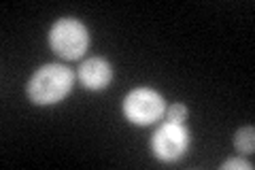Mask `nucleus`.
<instances>
[{"label": "nucleus", "instance_id": "obj_7", "mask_svg": "<svg viewBox=\"0 0 255 170\" xmlns=\"http://www.w3.org/2000/svg\"><path fill=\"white\" fill-rule=\"evenodd\" d=\"M187 117V107L185 104H172L170 109H166V119L172 121V124H183Z\"/></svg>", "mask_w": 255, "mask_h": 170}, {"label": "nucleus", "instance_id": "obj_1", "mask_svg": "<svg viewBox=\"0 0 255 170\" xmlns=\"http://www.w3.org/2000/svg\"><path fill=\"white\" fill-rule=\"evenodd\" d=\"M75 72L62 64H45L30 77L26 85V94L32 104L51 107L62 102L73 90Z\"/></svg>", "mask_w": 255, "mask_h": 170}, {"label": "nucleus", "instance_id": "obj_6", "mask_svg": "<svg viewBox=\"0 0 255 170\" xmlns=\"http://www.w3.org/2000/svg\"><path fill=\"white\" fill-rule=\"evenodd\" d=\"M234 147H236V151H241V153H253V149H255V130H253V126L241 128V130L234 134Z\"/></svg>", "mask_w": 255, "mask_h": 170}, {"label": "nucleus", "instance_id": "obj_5", "mask_svg": "<svg viewBox=\"0 0 255 170\" xmlns=\"http://www.w3.org/2000/svg\"><path fill=\"white\" fill-rule=\"evenodd\" d=\"M79 83H81L85 90L92 92H100L111 83L113 79V68L105 58H90L85 60L81 66H79Z\"/></svg>", "mask_w": 255, "mask_h": 170}, {"label": "nucleus", "instance_id": "obj_2", "mask_svg": "<svg viewBox=\"0 0 255 170\" xmlns=\"http://www.w3.org/2000/svg\"><path fill=\"white\" fill-rule=\"evenodd\" d=\"M49 47L64 60H77L90 47V34L79 19L62 17L49 30Z\"/></svg>", "mask_w": 255, "mask_h": 170}, {"label": "nucleus", "instance_id": "obj_8", "mask_svg": "<svg viewBox=\"0 0 255 170\" xmlns=\"http://www.w3.org/2000/svg\"><path fill=\"white\" fill-rule=\"evenodd\" d=\"M232 168H243V170H253V164H249L247 160H228V162H223L221 164V170H232Z\"/></svg>", "mask_w": 255, "mask_h": 170}, {"label": "nucleus", "instance_id": "obj_4", "mask_svg": "<svg viewBox=\"0 0 255 170\" xmlns=\"http://www.w3.org/2000/svg\"><path fill=\"white\" fill-rule=\"evenodd\" d=\"M187 147L189 132L183 128V124H172V121H166L164 126H159L151 139V151L164 164H172V162L181 160L185 156Z\"/></svg>", "mask_w": 255, "mask_h": 170}, {"label": "nucleus", "instance_id": "obj_3", "mask_svg": "<svg viewBox=\"0 0 255 170\" xmlns=\"http://www.w3.org/2000/svg\"><path fill=\"white\" fill-rule=\"evenodd\" d=\"M166 113V100L151 87H136L124 98V115L134 126H151Z\"/></svg>", "mask_w": 255, "mask_h": 170}]
</instances>
